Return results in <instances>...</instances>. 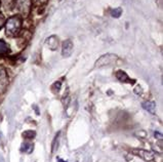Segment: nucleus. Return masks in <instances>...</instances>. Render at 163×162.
<instances>
[{
    "instance_id": "9",
    "label": "nucleus",
    "mask_w": 163,
    "mask_h": 162,
    "mask_svg": "<svg viewBox=\"0 0 163 162\" xmlns=\"http://www.w3.org/2000/svg\"><path fill=\"white\" fill-rule=\"evenodd\" d=\"M143 108L145 110H147L149 113L151 114H155V111H156V106L154 102H151V101H147V102H144L143 103Z\"/></svg>"
},
{
    "instance_id": "16",
    "label": "nucleus",
    "mask_w": 163,
    "mask_h": 162,
    "mask_svg": "<svg viewBox=\"0 0 163 162\" xmlns=\"http://www.w3.org/2000/svg\"><path fill=\"white\" fill-rule=\"evenodd\" d=\"M3 24H4V17H3L2 15H0V29L2 28Z\"/></svg>"
},
{
    "instance_id": "11",
    "label": "nucleus",
    "mask_w": 163,
    "mask_h": 162,
    "mask_svg": "<svg viewBox=\"0 0 163 162\" xmlns=\"http://www.w3.org/2000/svg\"><path fill=\"white\" fill-rule=\"evenodd\" d=\"M110 13H111V16L113 17H116V19H118V17H120V16L122 15V8L121 7L113 8V9H111Z\"/></svg>"
},
{
    "instance_id": "5",
    "label": "nucleus",
    "mask_w": 163,
    "mask_h": 162,
    "mask_svg": "<svg viewBox=\"0 0 163 162\" xmlns=\"http://www.w3.org/2000/svg\"><path fill=\"white\" fill-rule=\"evenodd\" d=\"M73 52V43L71 40H65L62 45V55L63 57L69 58Z\"/></svg>"
},
{
    "instance_id": "4",
    "label": "nucleus",
    "mask_w": 163,
    "mask_h": 162,
    "mask_svg": "<svg viewBox=\"0 0 163 162\" xmlns=\"http://www.w3.org/2000/svg\"><path fill=\"white\" fill-rule=\"evenodd\" d=\"M8 85L7 74L3 68H0V93H3Z\"/></svg>"
},
{
    "instance_id": "10",
    "label": "nucleus",
    "mask_w": 163,
    "mask_h": 162,
    "mask_svg": "<svg viewBox=\"0 0 163 162\" xmlns=\"http://www.w3.org/2000/svg\"><path fill=\"white\" fill-rule=\"evenodd\" d=\"M33 144H29V143H24L22 147H21V151L22 152H25V153H28V154H30L32 153V151H33Z\"/></svg>"
},
{
    "instance_id": "1",
    "label": "nucleus",
    "mask_w": 163,
    "mask_h": 162,
    "mask_svg": "<svg viewBox=\"0 0 163 162\" xmlns=\"http://www.w3.org/2000/svg\"><path fill=\"white\" fill-rule=\"evenodd\" d=\"M21 28H22V20L17 16L9 17L5 24L6 34H7L8 36H16V35L20 32Z\"/></svg>"
},
{
    "instance_id": "6",
    "label": "nucleus",
    "mask_w": 163,
    "mask_h": 162,
    "mask_svg": "<svg viewBox=\"0 0 163 162\" xmlns=\"http://www.w3.org/2000/svg\"><path fill=\"white\" fill-rule=\"evenodd\" d=\"M132 153H134L137 156L141 157L143 159H145L146 161H152L154 159V155L152 154L149 151H145V150H140V149H134L132 150Z\"/></svg>"
},
{
    "instance_id": "8",
    "label": "nucleus",
    "mask_w": 163,
    "mask_h": 162,
    "mask_svg": "<svg viewBox=\"0 0 163 162\" xmlns=\"http://www.w3.org/2000/svg\"><path fill=\"white\" fill-rule=\"evenodd\" d=\"M45 43H46V45L48 46L49 49H51V50H56V48L59 47L60 41H59V38L54 35V36L48 37L46 41H45Z\"/></svg>"
},
{
    "instance_id": "17",
    "label": "nucleus",
    "mask_w": 163,
    "mask_h": 162,
    "mask_svg": "<svg viewBox=\"0 0 163 162\" xmlns=\"http://www.w3.org/2000/svg\"><path fill=\"white\" fill-rule=\"evenodd\" d=\"M155 136H156V138H158V140H160V141L163 139L162 135H161V133H159V132H155Z\"/></svg>"
},
{
    "instance_id": "2",
    "label": "nucleus",
    "mask_w": 163,
    "mask_h": 162,
    "mask_svg": "<svg viewBox=\"0 0 163 162\" xmlns=\"http://www.w3.org/2000/svg\"><path fill=\"white\" fill-rule=\"evenodd\" d=\"M118 61V57L114 54H106L98 60L95 62L94 67L95 68H102V67L106 66H113L116 64V62Z\"/></svg>"
},
{
    "instance_id": "18",
    "label": "nucleus",
    "mask_w": 163,
    "mask_h": 162,
    "mask_svg": "<svg viewBox=\"0 0 163 162\" xmlns=\"http://www.w3.org/2000/svg\"><path fill=\"white\" fill-rule=\"evenodd\" d=\"M36 1V3H38V4H42V3L46 2V0H35Z\"/></svg>"
},
{
    "instance_id": "3",
    "label": "nucleus",
    "mask_w": 163,
    "mask_h": 162,
    "mask_svg": "<svg viewBox=\"0 0 163 162\" xmlns=\"http://www.w3.org/2000/svg\"><path fill=\"white\" fill-rule=\"evenodd\" d=\"M32 0H16V7L23 17H27L30 13Z\"/></svg>"
},
{
    "instance_id": "14",
    "label": "nucleus",
    "mask_w": 163,
    "mask_h": 162,
    "mask_svg": "<svg viewBox=\"0 0 163 162\" xmlns=\"http://www.w3.org/2000/svg\"><path fill=\"white\" fill-rule=\"evenodd\" d=\"M61 87H62L61 81H55V82L51 85V90L54 91L55 93H58L60 91V89H61Z\"/></svg>"
},
{
    "instance_id": "13",
    "label": "nucleus",
    "mask_w": 163,
    "mask_h": 162,
    "mask_svg": "<svg viewBox=\"0 0 163 162\" xmlns=\"http://www.w3.org/2000/svg\"><path fill=\"white\" fill-rule=\"evenodd\" d=\"M60 135H61L60 132L56 133L55 138V140H54V143H52V149H51V152H52V153L55 152V150L59 148V145H60Z\"/></svg>"
},
{
    "instance_id": "15",
    "label": "nucleus",
    "mask_w": 163,
    "mask_h": 162,
    "mask_svg": "<svg viewBox=\"0 0 163 162\" xmlns=\"http://www.w3.org/2000/svg\"><path fill=\"white\" fill-rule=\"evenodd\" d=\"M8 51V47L4 41L0 40V55H4Z\"/></svg>"
},
{
    "instance_id": "7",
    "label": "nucleus",
    "mask_w": 163,
    "mask_h": 162,
    "mask_svg": "<svg viewBox=\"0 0 163 162\" xmlns=\"http://www.w3.org/2000/svg\"><path fill=\"white\" fill-rule=\"evenodd\" d=\"M116 78L118 79L119 81H121V82H125V83H130V84H133L134 81L133 79H130L128 75L124 72V71H121V70H119V71H117L116 74H115Z\"/></svg>"
},
{
    "instance_id": "12",
    "label": "nucleus",
    "mask_w": 163,
    "mask_h": 162,
    "mask_svg": "<svg viewBox=\"0 0 163 162\" xmlns=\"http://www.w3.org/2000/svg\"><path fill=\"white\" fill-rule=\"evenodd\" d=\"M35 136H36V132H35L34 130H26V131L23 132V138L28 139V140L34 139Z\"/></svg>"
}]
</instances>
